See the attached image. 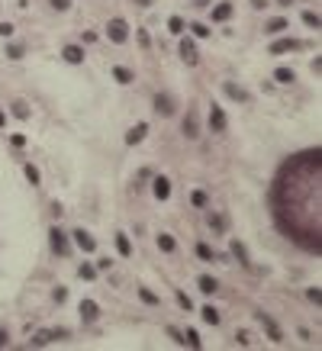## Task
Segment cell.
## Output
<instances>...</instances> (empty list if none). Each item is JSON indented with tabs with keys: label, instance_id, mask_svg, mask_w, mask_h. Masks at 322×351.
Here are the masks:
<instances>
[{
	"label": "cell",
	"instance_id": "obj_1",
	"mask_svg": "<svg viewBox=\"0 0 322 351\" xmlns=\"http://www.w3.org/2000/svg\"><path fill=\"white\" fill-rule=\"evenodd\" d=\"M271 216L284 239L300 245L303 251H322V152H306L287 158L277 168L271 194Z\"/></svg>",
	"mask_w": 322,
	"mask_h": 351
},
{
	"label": "cell",
	"instance_id": "obj_2",
	"mask_svg": "<svg viewBox=\"0 0 322 351\" xmlns=\"http://www.w3.org/2000/svg\"><path fill=\"white\" fill-rule=\"evenodd\" d=\"M68 335H71V332H68V329H45V332H36V335H32L29 338V348L32 345H52V341H62V338H68Z\"/></svg>",
	"mask_w": 322,
	"mask_h": 351
},
{
	"label": "cell",
	"instance_id": "obj_3",
	"mask_svg": "<svg viewBox=\"0 0 322 351\" xmlns=\"http://www.w3.org/2000/svg\"><path fill=\"white\" fill-rule=\"evenodd\" d=\"M107 36H110V42H119V46H123V42L129 39V23L123 20V16L110 20V23H107Z\"/></svg>",
	"mask_w": 322,
	"mask_h": 351
},
{
	"label": "cell",
	"instance_id": "obj_4",
	"mask_svg": "<svg viewBox=\"0 0 322 351\" xmlns=\"http://www.w3.org/2000/svg\"><path fill=\"white\" fill-rule=\"evenodd\" d=\"M49 242H52V251L55 254H71V245H68V235L58 229V226H52L49 229Z\"/></svg>",
	"mask_w": 322,
	"mask_h": 351
},
{
	"label": "cell",
	"instance_id": "obj_5",
	"mask_svg": "<svg viewBox=\"0 0 322 351\" xmlns=\"http://www.w3.org/2000/svg\"><path fill=\"white\" fill-rule=\"evenodd\" d=\"M71 235H74V245H77L84 254H94V251H97V239H94L87 229H74Z\"/></svg>",
	"mask_w": 322,
	"mask_h": 351
},
{
	"label": "cell",
	"instance_id": "obj_6",
	"mask_svg": "<svg viewBox=\"0 0 322 351\" xmlns=\"http://www.w3.org/2000/svg\"><path fill=\"white\" fill-rule=\"evenodd\" d=\"M258 319H261V326H264L267 338H271V341H284V332H281V326H277L271 316H267V313H258Z\"/></svg>",
	"mask_w": 322,
	"mask_h": 351
},
{
	"label": "cell",
	"instance_id": "obj_7",
	"mask_svg": "<svg viewBox=\"0 0 322 351\" xmlns=\"http://www.w3.org/2000/svg\"><path fill=\"white\" fill-rule=\"evenodd\" d=\"M222 91H225V97L236 100V103H251V97H248L245 87H239V84H232V81H225V84H222Z\"/></svg>",
	"mask_w": 322,
	"mask_h": 351
},
{
	"label": "cell",
	"instance_id": "obj_8",
	"mask_svg": "<svg viewBox=\"0 0 322 351\" xmlns=\"http://www.w3.org/2000/svg\"><path fill=\"white\" fill-rule=\"evenodd\" d=\"M297 49H303V42L300 39H277V42H271V55H284V52H297Z\"/></svg>",
	"mask_w": 322,
	"mask_h": 351
},
{
	"label": "cell",
	"instance_id": "obj_9",
	"mask_svg": "<svg viewBox=\"0 0 322 351\" xmlns=\"http://www.w3.org/2000/svg\"><path fill=\"white\" fill-rule=\"evenodd\" d=\"M225 126H229V119H225V113H222V107H210V129L213 133H225Z\"/></svg>",
	"mask_w": 322,
	"mask_h": 351
},
{
	"label": "cell",
	"instance_id": "obj_10",
	"mask_svg": "<svg viewBox=\"0 0 322 351\" xmlns=\"http://www.w3.org/2000/svg\"><path fill=\"white\" fill-rule=\"evenodd\" d=\"M152 194H155V200H168L171 197V181L164 178V174H158V178L152 181Z\"/></svg>",
	"mask_w": 322,
	"mask_h": 351
},
{
	"label": "cell",
	"instance_id": "obj_11",
	"mask_svg": "<svg viewBox=\"0 0 322 351\" xmlns=\"http://www.w3.org/2000/svg\"><path fill=\"white\" fill-rule=\"evenodd\" d=\"M77 310H81V319H84V322H97V316H100V306L94 303V300H81Z\"/></svg>",
	"mask_w": 322,
	"mask_h": 351
},
{
	"label": "cell",
	"instance_id": "obj_12",
	"mask_svg": "<svg viewBox=\"0 0 322 351\" xmlns=\"http://www.w3.org/2000/svg\"><path fill=\"white\" fill-rule=\"evenodd\" d=\"M184 136L187 139H197L200 136V119H197L194 110H187V116H184Z\"/></svg>",
	"mask_w": 322,
	"mask_h": 351
},
{
	"label": "cell",
	"instance_id": "obj_13",
	"mask_svg": "<svg viewBox=\"0 0 322 351\" xmlns=\"http://www.w3.org/2000/svg\"><path fill=\"white\" fill-rule=\"evenodd\" d=\"M62 55H65L68 65H84V49H81V46H65Z\"/></svg>",
	"mask_w": 322,
	"mask_h": 351
},
{
	"label": "cell",
	"instance_id": "obj_14",
	"mask_svg": "<svg viewBox=\"0 0 322 351\" xmlns=\"http://www.w3.org/2000/svg\"><path fill=\"white\" fill-rule=\"evenodd\" d=\"M155 110H158L161 116H171L174 113V97L171 94H158V97H155Z\"/></svg>",
	"mask_w": 322,
	"mask_h": 351
},
{
	"label": "cell",
	"instance_id": "obj_15",
	"mask_svg": "<svg viewBox=\"0 0 322 351\" xmlns=\"http://www.w3.org/2000/svg\"><path fill=\"white\" fill-rule=\"evenodd\" d=\"M229 251H232V258H239V265H245V268L251 265V261H248V248H245V245H242L239 239H232V242H229Z\"/></svg>",
	"mask_w": 322,
	"mask_h": 351
},
{
	"label": "cell",
	"instance_id": "obj_16",
	"mask_svg": "<svg viewBox=\"0 0 322 351\" xmlns=\"http://www.w3.org/2000/svg\"><path fill=\"white\" fill-rule=\"evenodd\" d=\"M145 133H149V122H139V126H132V129L126 133V142H129V145H139V142L145 139Z\"/></svg>",
	"mask_w": 322,
	"mask_h": 351
},
{
	"label": "cell",
	"instance_id": "obj_17",
	"mask_svg": "<svg viewBox=\"0 0 322 351\" xmlns=\"http://www.w3.org/2000/svg\"><path fill=\"white\" fill-rule=\"evenodd\" d=\"M229 16H232V4H229V0H222V4L213 7V23H225Z\"/></svg>",
	"mask_w": 322,
	"mask_h": 351
},
{
	"label": "cell",
	"instance_id": "obj_18",
	"mask_svg": "<svg viewBox=\"0 0 322 351\" xmlns=\"http://www.w3.org/2000/svg\"><path fill=\"white\" fill-rule=\"evenodd\" d=\"M180 58L190 61V65L197 61V46H194V39H180Z\"/></svg>",
	"mask_w": 322,
	"mask_h": 351
},
{
	"label": "cell",
	"instance_id": "obj_19",
	"mask_svg": "<svg viewBox=\"0 0 322 351\" xmlns=\"http://www.w3.org/2000/svg\"><path fill=\"white\" fill-rule=\"evenodd\" d=\"M110 74L116 77L119 84H132V81H135V77H132V71H129V68H123V65H113V68H110Z\"/></svg>",
	"mask_w": 322,
	"mask_h": 351
},
{
	"label": "cell",
	"instance_id": "obj_20",
	"mask_svg": "<svg viewBox=\"0 0 322 351\" xmlns=\"http://www.w3.org/2000/svg\"><path fill=\"white\" fill-rule=\"evenodd\" d=\"M116 251L123 254V258H129V254H132V242H129L126 232H116Z\"/></svg>",
	"mask_w": 322,
	"mask_h": 351
},
{
	"label": "cell",
	"instance_id": "obj_21",
	"mask_svg": "<svg viewBox=\"0 0 322 351\" xmlns=\"http://www.w3.org/2000/svg\"><path fill=\"white\" fill-rule=\"evenodd\" d=\"M155 242H158V248H161L164 254H171L174 248H177V242H174V235H168V232H161V235H158V239H155Z\"/></svg>",
	"mask_w": 322,
	"mask_h": 351
},
{
	"label": "cell",
	"instance_id": "obj_22",
	"mask_svg": "<svg viewBox=\"0 0 322 351\" xmlns=\"http://www.w3.org/2000/svg\"><path fill=\"white\" fill-rule=\"evenodd\" d=\"M200 316H203V322L206 326H219V310H213V306H203V310H200Z\"/></svg>",
	"mask_w": 322,
	"mask_h": 351
},
{
	"label": "cell",
	"instance_id": "obj_23",
	"mask_svg": "<svg viewBox=\"0 0 322 351\" xmlns=\"http://www.w3.org/2000/svg\"><path fill=\"white\" fill-rule=\"evenodd\" d=\"M274 81H277V84H293V81H297V74H293V68H277V71H274Z\"/></svg>",
	"mask_w": 322,
	"mask_h": 351
},
{
	"label": "cell",
	"instance_id": "obj_24",
	"mask_svg": "<svg viewBox=\"0 0 322 351\" xmlns=\"http://www.w3.org/2000/svg\"><path fill=\"white\" fill-rule=\"evenodd\" d=\"M210 229H213L216 235H222L225 229H229V219H225V216H219V213H216V216H210Z\"/></svg>",
	"mask_w": 322,
	"mask_h": 351
},
{
	"label": "cell",
	"instance_id": "obj_25",
	"mask_svg": "<svg viewBox=\"0 0 322 351\" xmlns=\"http://www.w3.org/2000/svg\"><path fill=\"white\" fill-rule=\"evenodd\" d=\"M23 171H26V178H29L32 187H39V184H42V174H39L36 164H29V161H26V164H23Z\"/></svg>",
	"mask_w": 322,
	"mask_h": 351
},
{
	"label": "cell",
	"instance_id": "obj_26",
	"mask_svg": "<svg viewBox=\"0 0 322 351\" xmlns=\"http://www.w3.org/2000/svg\"><path fill=\"white\" fill-rule=\"evenodd\" d=\"M10 113H13L16 119H29V107H26L23 100H13V103H10Z\"/></svg>",
	"mask_w": 322,
	"mask_h": 351
},
{
	"label": "cell",
	"instance_id": "obj_27",
	"mask_svg": "<svg viewBox=\"0 0 322 351\" xmlns=\"http://www.w3.org/2000/svg\"><path fill=\"white\" fill-rule=\"evenodd\" d=\"M180 338H184V345H190V348H200V345H203V341H200V335H197V329L180 332Z\"/></svg>",
	"mask_w": 322,
	"mask_h": 351
},
{
	"label": "cell",
	"instance_id": "obj_28",
	"mask_svg": "<svg viewBox=\"0 0 322 351\" xmlns=\"http://www.w3.org/2000/svg\"><path fill=\"white\" fill-rule=\"evenodd\" d=\"M284 29H290V23L287 20H271L264 26V32H271V36H277V32H284Z\"/></svg>",
	"mask_w": 322,
	"mask_h": 351
},
{
	"label": "cell",
	"instance_id": "obj_29",
	"mask_svg": "<svg viewBox=\"0 0 322 351\" xmlns=\"http://www.w3.org/2000/svg\"><path fill=\"white\" fill-rule=\"evenodd\" d=\"M77 277H81V280H94V277H97V268H94V265H87V261H84V265L77 268Z\"/></svg>",
	"mask_w": 322,
	"mask_h": 351
},
{
	"label": "cell",
	"instance_id": "obj_30",
	"mask_svg": "<svg viewBox=\"0 0 322 351\" xmlns=\"http://www.w3.org/2000/svg\"><path fill=\"white\" fill-rule=\"evenodd\" d=\"M197 284H200V290H203V293H216V287H219V284H216V277H200Z\"/></svg>",
	"mask_w": 322,
	"mask_h": 351
},
{
	"label": "cell",
	"instance_id": "obj_31",
	"mask_svg": "<svg viewBox=\"0 0 322 351\" xmlns=\"http://www.w3.org/2000/svg\"><path fill=\"white\" fill-rule=\"evenodd\" d=\"M197 254H200V261H216V254H213V248H210L206 242L197 245Z\"/></svg>",
	"mask_w": 322,
	"mask_h": 351
},
{
	"label": "cell",
	"instance_id": "obj_32",
	"mask_svg": "<svg viewBox=\"0 0 322 351\" xmlns=\"http://www.w3.org/2000/svg\"><path fill=\"white\" fill-rule=\"evenodd\" d=\"M139 296H142V303H149V306H158V303H161L158 296L149 290V287H139Z\"/></svg>",
	"mask_w": 322,
	"mask_h": 351
},
{
	"label": "cell",
	"instance_id": "obj_33",
	"mask_svg": "<svg viewBox=\"0 0 322 351\" xmlns=\"http://www.w3.org/2000/svg\"><path fill=\"white\" fill-rule=\"evenodd\" d=\"M303 23H306V26H309V29H319V26H322V20H319V13H312V10H306V13H303Z\"/></svg>",
	"mask_w": 322,
	"mask_h": 351
},
{
	"label": "cell",
	"instance_id": "obj_34",
	"mask_svg": "<svg viewBox=\"0 0 322 351\" xmlns=\"http://www.w3.org/2000/svg\"><path fill=\"white\" fill-rule=\"evenodd\" d=\"M190 32H194L197 39H206V36H210V26H203V23H190Z\"/></svg>",
	"mask_w": 322,
	"mask_h": 351
},
{
	"label": "cell",
	"instance_id": "obj_35",
	"mask_svg": "<svg viewBox=\"0 0 322 351\" xmlns=\"http://www.w3.org/2000/svg\"><path fill=\"white\" fill-rule=\"evenodd\" d=\"M168 29L174 32V36H180V32H184V20H180V16H171V20H168Z\"/></svg>",
	"mask_w": 322,
	"mask_h": 351
},
{
	"label": "cell",
	"instance_id": "obj_36",
	"mask_svg": "<svg viewBox=\"0 0 322 351\" xmlns=\"http://www.w3.org/2000/svg\"><path fill=\"white\" fill-rule=\"evenodd\" d=\"M190 203H194L197 209H200V206H206V194H203V190H194V194H190Z\"/></svg>",
	"mask_w": 322,
	"mask_h": 351
},
{
	"label": "cell",
	"instance_id": "obj_37",
	"mask_svg": "<svg viewBox=\"0 0 322 351\" xmlns=\"http://www.w3.org/2000/svg\"><path fill=\"white\" fill-rule=\"evenodd\" d=\"M177 303H180V306H184V310H187V313H190V310H194V300H190V296H187L184 290H177Z\"/></svg>",
	"mask_w": 322,
	"mask_h": 351
},
{
	"label": "cell",
	"instance_id": "obj_38",
	"mask_svg": "<svg viewBox=\"0 0 322 351\" xmlns=\"http://www.w3.org/2000/svg\"><path fill=\"white\" fill-rule=\"evenodd\" d=\"M7 58L20 61V58H23V46H7Z\"/></svg>",
	"mask_w": 322,
	"mask_h": 351
},
{
	"label": "cell",
	"instance_id": "obj_39",
	"mask_svg": "<svg viewBox=\"0 0 322 351\" xmlns=\"http://www.w3.org/2000/svg\"><path fill=\"white\" fill-rule=\"evenodd\" d=\"M306 300H309V303H316V306L322 303V293H319V287H309V290H306Z\"/></svg>",
	"mask_w": 322,
	"mask_h": 351
},
{
	"label": "cell",
	"instance_id": "obj_40",
	"mask_svg": "<svg viewBox=\"0 0 322 351\" xmlns=\"http://www.w3.org/2000/svg\"><path fill=\"white\" fill-rule=\"evenodd\" d=\"M52 296H55V303H65L68 300V287H55V293H52Z\"/></svg>",
	"mask_w": 322,
	"mask_h": 351
},
{
	"label": "cell",
	"instance_id": "obj_41",
	"mask_svg": "<svg viewBox=\"0 0 322 351\" xmlns=\"http://www.w3.org/2000/svg\"><path fill=\"white\" fill-rule=\"evenodd\" d=\"M13 29H16L13 23H0V36H4V39H10V36H13Z\"/></svg>",
	"mask_w": 322,
	"mask_h": 351
},
{
	"label": "cell",
	"instance_id": "obj_42",
	"mask_svg": "<svg viewBox=\"0 0 322 351\" xmlns=\"http://www.w3.org/2000/svg\"><path fill=\"white\" fill-rule=\"evenodd\" d=\"M10 145H13V148H23V145H26V136L13 133V136H10Z\"/></svg>",
	"mask_w": 322,
	"mask_h": 351
},
{
	"label": "cell",
	"instance_id": "obj_43",
	"mask_svg": "<svg viewBox=\"0 0 322 351\" xmlns=\"http://www.w3.org/2000/svg\"><path fill=\"white\" fill-rule=\"evenodd\" d=\"M168 335L177 341V345H184V338H180V329H174V326H168Z\"/></svg>",
	"mask_w": 322,
	"mask_h": 351
},
{
	"label": "cell",
	"instance_id": "obj_44",
	"mask_svg": "<svg viewBox=\"0 0 322 351\" xmlns=\"http://www.w3.org/2000/svg\"><path fill=\"white\" fill-rule=\"evenodd\" d=\"M7 345H10V332L0 326V348H7Z\"/></svg>",
	"mask_w": 322,
	"mask_h": 351
},
{
	"label": "cell",
	"instance_id": "obj_45",
	"mask_svg": "<svg viewBox=\"0 0 322 351\" xmlns=\"http://www.w3.org/2000/svg\"><path fill=\"white\" fill-rule=\"evenodd\" d=\"M110 265H113L110 258H97V265H94V268H97V271H110Z\"/></svg>",
	"mask_w": 322,
	"mask_h": 351
},
{
	"label": "cell",
	"instance_id": "obj_46",
	"mask_svg": "<svg viewBox=\"0 0 322 351\" xmlns=\"http://www.w3.org/2000/svg\"><path fill=\"white\" fill-rule=\"evenodd\" d=\"M139 46H142V49H149V46H152V42H149V32L139 29Z\"/></svg>",
	"mask_w": 322,
	"mask_h": 351
},
{
	"label": "cell",
	"instance_id": "obj_47",
	"mask_svg": "<svg viewBox=\"0 0 322 351\" xmlns=\"http://www.w3.org/2000/svg\"><path fill=\"white\" fill-rule=\"evenodd\" d=\"M236 338H239V345H251V335H248V332H239Z\"/></svg>",
	"mask_w": 322,
	"mask_h": 351
},
{
	"label": "cell",
	"instance_id": "obj_48",
	"mask_svg": "<svg viewBox=\"0 0 322 351\" xmlns=\"http://www.w3.org/2000/svg\"><path fill=\"white\" fill-rule=\"evenodd\" d=\"M52 7H55V10H68L71 4H68V0H52Z\"/></svg>",
	"mask_w": 322,
	"mask_h": 351
},
{
	"label": "cell",
	"instance_id": "obj_49",
	"mask_svg": "<svg viewBox=\"0 0 322 351\" xmlns=\"http://www.w3.org/2000/svg\"><path fill=\"white\" fill-rule=\"evenodd\" d=\"M251 7H255V10H264V7H267V0H251Z\"/></svg>",
	"mask_w": 322,
	"mask_h": 351
},
{
	"label": "cell",
	"instance_id": "obj_50",
	"mask_svg": "<svg viewBox=\"0 0 322 351\" xmlns=\"http://www.w3.org/2000/svg\"><path fill=\"white\" fill-rule=\"evenodd\" d=\"M4 126H7V113L0 110V129H4Z\"/></svg>",
	"mask_w": 322,
	"mask_h": 351
},
{
	"label": "cell",
	"instance_id": "obj_51",
	"mask_svg": "<svg viewBox=\"0 0 322 351\" xmlns=\"http://www.w3.org/2000/svg\"><path fill=\"white\" fill-rule=\"evenodd\" d=\"M135 4H139V7H152V0H135Z\"/></svg>",
	"mask_w": 322,
	"mask_h": 351
},
{
	"label": "cell",
	"instance_id": "obj_52",
	"mask_svg": "<svg viewBox=\"0 0 322 351\" xmlns=\"http://www.w3.org/2000/svg\"><path fill=\"white\" fill-rule=\"evenodd\" d=\"M293 4V0H281V7H290Z\"/></svg>",
	"mask_w": 322,
	"mask_h": 351
}]
</instances>
